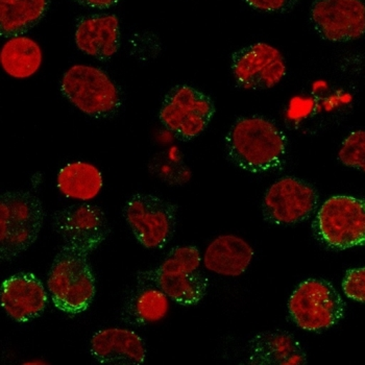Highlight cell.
<instances>
[{"instance_id":"cell-1","label":"cell","mask_w":365,"mask_h":365,"mask_svg":"<svg viewBox=\"0 0 365 365\" xmlns=\"http://www.w3.org/2000/svg\"><path fill=\"white\" fill-rule=\"evenodd\" d=\"M51 225L64 243L53 259L47 285L56 309L74 317L93 303L96 280L89 256L107 240L111 229L105 212L90 204L55 212Z\"/></svg>"},{"instance_id":"cell-19","label":"cell","mask_w":365,"mask_h":365,"mask_svg":"<svg viewBox=\"0 0 365 365\" xmlns=\"http://www.w3.org/2000/svg\"><path fill=\"white\" fill-rule=\"evenodd\" d=\"M41 47L35 40L16 36L4 43L0 51L2 69L9 76L24 80L37 73L41 67Z\"/></svg>"},{"instance_id":"cell-5","label":"cell","mask_w":365,"mask_h":365,"mask_svg":"<svg viewBox=\"0 0 365 365\" xmlns=\"http://www.w3.org/2000/svg\"><path fill=\"white\" fill-rule=\"evenodd\" d=\"M61 91L74 107L93 118H109L121 107L119 88L96 67L73 65L63 76Z\"/></svg>"},{"instance_id":"cell-8","label":"cell","mask_w":365,"mask_h":365,"mask_svg":"<svg viewBox=\"0 0 365 365\" xmlns=\"http://www.w3.org/2000/svg\"><path fill=\"white\" fill-rule=\"evenodd\" d=\"M341 297L332 284L322 279L302 282L290 297L288 311L297 327L319 332L336 324L344 317Z\"/></svg>"},{"instance_id":"cell-20","label":"cell","mask_w":365,"mask_h":365,"mask_svg":"<svg viewBox=\"0 0 365 365\" xmlns=\"http://www.w3.org/2000/svg\"><path fill=\"white\" fill-rule=\"evenodd\" d=\"M101 171L87 162H73L58 171L56 186L65 197L90 200L98 197L103 188Z\"/></svg>"},{"instance_id":"cell-2","label":"cell","mask_w":365,"mask_h":365,"mask_svg":"<svg viewBox=\"0 0 365 365\" xmlns=\"http://www.w3.org/2000/svg\"><path fill=\"white\" fill-rule=\"evenodd\" d=\"M287 145V138L280 128L261 116L239 118L225 137V152L230 161L253 173L281 168Z\"/></svg>"},{"instance_id":"cell-9","label":"cell","mask_w":365,"mask_h":365,"mask_svg":"<svg viewBox=\"0 0 365 365\" xmlns=\"http://www.w3.org/2000/svg\"><path fill=\"white\" fill-rule=\"evenodd\" d=\"M214 114L215 106L209 96L190 86L179 85L166 94L159 117L178 138L189 141L206 130Z\"/></svg>"},{"instance_id":"cell-13","label":"cell","mask_w":365,"mask_h":365,"mask_svg":"<svg viewBox=\"0 0 365 365\" xmlns=\"http://www.w3.org/2000/svg\"><path fill=\"white\" fill-rule=\"evenodd\" d=\"M0 303L13 321L29 323L41 317L48 303V294L37 276L18 272L2 282Z\"/></svg>"},{"instance_id":"cell-23","label":"cell","mask_w":365,"mask_h":365,"mask_svg":"<svg viewBox=\"0 0 365 365\" xmlns=\"http://www.w3.org/2000/svg\"><path fill=\"white\" fill-rule=\"evenodd\" d=\"M342 289L354 301L365 303V267L349 269L342 281Z\"/></svg>"},{"instance_id":"cell-7","label":"cell","mask_w":365,"mask_h":365,"mask_svg":"<svg viewBox=\"0 0 365 365\" xmlns=\"http://www.w3.org/2000/svg\"><path fill=\"white\" fill-rule=\"evenodd\" d=\"M123 215L134 237L145 249H164L177 229V205L153 195H132L123 206Z\"/></svg>"},{"instance_id":"cell-16","label":"cell","mask_w":365,"mask_h":365,"mask_svg":"<svg viewBox=\"0 0 365 365\" xmlns=\"http://www.w3.org/2000/svg\"><path fill=\"white\" fill-rule=\"evenodd\" d=\"M247 364L253 365H303L307 356L301 344L285 331H267L249 344Z\"/></svg>"},{"instance_id":"cell-14","label":"cell","mask_w":365,"mask_h":365,"mask_svg":"<svg viewBox=\"0 0 365 365\" xmlns=\"http://www.w3.org/2000/svg\"><path fill=\"white\" fill-rule=\"evenodd\" d=\"M96 362L108 365H140L146 359L145 342L134 331L109 328L98 331L90 341Z\"/></svg>"},{"instance_id":"cell-4","label":"cell","mask_w":365,"mask_h":365,"mask_svg":"<svg viewBox=\"0 0 365 365\" xmlns=\"http://www.w3.org/2000/svg\"><path fill=\"white\" fill-rule=\"evenodd\" d=\"M0 259L12 262L39 237L44 225L41 200L29 191H6L0 197Z\"/></svg>"},{"instance_id":"cell-11","label":"cell","mask_w":365,"mask_h":365,"mask_svg":"<svg viewBox=\"0 0 365 365\" xmlns=\"http://www.w3.org/2000/svg\"><path fill=\"white\" fill-rule=\"evenodd\" d=\"M231 69L236 84L245 90L270 89L287 71L284 56L267 43H256L234 53Z\"/></svg>"},{"instance_id":"cell-25","label":"cell","mask_w":365,"mask_h":365,"mask_svg":"<svg viewBox=\"0 0 365 365\" xmlns=\"http://www.w3.org/2000/svg\"><path fill=\"white\" fill-rule=\"evenodd\" d=\"M73 1L81 4V6H87V8L106 10V9L116 6L120 0H73Z\"/></svg>"},{"instance_id":"cell-21","label":"cell","mask_w":365,"mask_h":365,"mask_svg":"<svg viewBox=\"0 0 365 365\" xmlns=\"http://www.w3.org/2000/svg\"><path fill=\"white\" fill-rule=\"evenodd\" d=\"M49 0H0V34L21 36L35 26L48 10Z\"/></svg>"},{"instance_id":"cell-10","label":"cell","mask_w":365,"mask_h":365,"mask_svg":"<svg viewBox=\"0 0 365 365\" xmlns=\"http://www.w3.org/2000/svg\"><path fill=\"white\" fill-rule=\"evenodd\" d=\"M319 205V195L309 182L286 177L272 184L262 202L265 220L272 225H290L304 222Z\"/></svg>"},{"instance_id":"cell-6","label":"cell","mask_w":365,"mask_h":365,"mask_svg":"<svg viewBox=\"0 0 365 365\" xmlns=\"http://www.w3.org/2000/svg\"><path fill=\"white\" fill-rule=\"evenodd\" d=\"M313 232L330 249L365 245V198L344 195L329 198L317 212Z\"/></svg>"},{"instance_id":"cell-12","label":"cell","mask_w":365,"mask_h":365,"mask_svg":"<svg viewBox=\"0 0 365 365\" xmlns=\"http://www.w3.org/2000/svg\"><path fill=\"white\" fill-rule=\"evenodd\" d=\"M311 21L324 40L348 42L365 34L364 0H314Z\"/></svg>"},{"instance_id":"cell-3","label":"cell","mask_w":365,"mask_h":365,"mask_svg":"<svg viewBox=\"0 0 365 365\" xmlns=\"http://www.w3.org/2000/svg\"><path fill=\"white\" fill-rule=\"evenodd\" d=\"M200 261L197 247H177L166 255L159 267L139 270L136 281L159 288L180 305H197L209 287L208 278L200 268Z\"/></svg>"},{"instance_id":"cell-17","label":"cell","mask_w":365,"mask_h":365,"mask_svg":"<svg viewBox=\"0 0 365 365\" xmlns=\"http://www.w3.org/2000/svg\"><path fill=\"white\" fill-rule=\"evenodd\" d=\"M254 258V250L245 239L220 235L208 245L204 255L207 269L225 277L245 274Z\"/></svg>"},{"instance_id":"cell-18","label":"cell","mask_w":365,"mask_h":365,"mask_svg":"<svg viewBox=\"0 0 365 365\" xmlns=\"http://www.w3.org/2000/svg\"><path fill=\"white\" fill-rule=\"evenodd\" d=\"M168 310L169 297L162 290L137 283L123 302L120 317L128 326L144 327L163 319Z\"/></svg>"},{"instance_id":"cell-26","label":"cell","mask_w":365,"mask_h":365,"mask_svg":"<svg viewBox=\"0 0 365 365\" xmlns=\"http://www.w3.org/2000/svg\"><path fill=\"white\" fill-rule=\"evenodd\" d=\"M26 364H46V362L37 361V362H26Z\"/></svg>"},{"instance_id":"cell-22","label":"cell","mask_w":365,"mask_h":365,"mask_svg":"<svg viewBox=\"0 0 365 365\" xmlns=\"http://www.w3.org/2000/svg\"><path fill=\"white\" fill-rule=\"evenodd\" d=\"M338 159L344 165L365 173V130L351 133L342 143Z\"/></svg>"},{"instance_id":"cell-15","label":"cell","mask_w":365,"mask_h":365,"mask_svg":"<svg viewBox=\"0 0 365 365\" xmlns=\"http://www.w3.org/2000/svg\"><path fill=\"white\" fill-rule=\"evenodd\" d=\"M76 44L86 55L109 60L120 47L118 18L115 15L83 18L76 26Z\"/></svg>"},{"instance_id":"cell-24","label":"cell","mask_w":365,"mask_h":365,"mask_svg":"<svg viewBox=\"0 0 365 365\" xmlns=\"http://www.w3.org/2000/svg\"><path fill=\"white\" fill-rule=\"evenodd\" d=\"M299 0H247L249 6L268 13H285L292 10Z\"/></svg>"}]
</instances>
